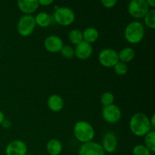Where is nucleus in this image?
<instances>
[{
    "label": "nucleus",
    "instance_id": "1",
    "mask_svg": "<svg viewBox=\"0 0 155 155\" xmlns=\"http://www.w3.org/2000/svg\"><path fill=\"white\" fill-rule=\"evenodd\" d=\"M129 125L133 135L138 137L145 136L147 133L152 130L149 117L143 113H136L133 114Z\"/></svg>",
    "mask_w": 155,
    "mask_h": 155
},
{
    "label": "nucleus",
    "instance_id": "2",
    "mask_svg": "<svg viewBox=\"0 0 155 155\" xmlns=\"http://www.w3.org/2000/svg\"><path fill=\"white\" fill-rule=\"evenodd\" d=\"M74 134L77 140L82 143L92 142L95 138V130L93 127L86 120H80L74 127Z\"/></svg>",
    "mask_w": 155,
    "mask_h": 155
},
{
    "label": "nucleus",
    "instance_id": "3",
    "mask_svg": "<svg viewBox=\"0 0 155 155\" xmlns=\"http://www.w3.org/2000/svg\"><path fill=\"white\" fill-rule=\"evenodd\" d=\"M145 36V27L143 24L137 21L129 23L124 30L126 40L131 44H138L143 39Z\"/></svg>",
    "mask_w": 155,
    "mask_h": 155
},
{
    "label": "nucleus",
    "instance_id": "4",
    "mask_svg": "<svg viewBox=\"0 0 155 155\" xmlns=\"http://www.w3.org/2000/svg\"><path fill=\"white\" fill-rule=\"evenodd\" d=\"M75 13L68 7H58L53 14V19L61 26L71 25L75 20Z\"/></svg>",
    "mask_w": 155,
    "mask_h": 155
},
{
    "label": "nucleus",
    "instance_id": "5",
    "mask_svg": "<svg viewBox=\"0 0 155 155\" xmlns=\"http://www.w3.org/2000/svg\"><path fill=\"white\" fill-rule=\"evenodd\" d=\"M34 16L30 15H24L20 18L17 24V30L21 36H28L33 33L36 27Z\"/></svg>",
    "mask_w": 155,
    "mask_h": 155
},
{
    "label": "nucleus",
    "instance_id": "6",
    "mask_svg": "<svg viewBox=\"0 0 155 155\" xmlns=\"http://www.w3.org/2000/svg\"><path fill=\"white\" fill-rule=\"evenodd\" d=\"M98 61L105 68H114L119 61L118 52L113 48H104L98 54Z\"/></svg>",
    "mask_w": 155,
    "mask_h": 155
},
{
    "label": "nucleus",
    "instance_id": "7",
    "mask_svg": "<svg viewBox=\"0 0 155 155\" xmlns=\"http://www.w3.org/2000/svg\"><path fill=\"white\" fill-rule=\"evenodd\" d=\"M149 10L146 0H133L129 3L128 12L135 18H144Z\"/></svg>",
    "mask_w": 155,
    "mask_h": 155
},
{
    "label": "nucleus",
    "instance_id": "8",
    "mask_svg": "<svg viewBox=\"0 0 155 155\" xmlns=\"http://www.w3.org/2000/svg\"><path fill=\"white\" fill-rule=\"evenodd\" d=\"M102 117L103 119L108 124H116L120 120L122 117V112L117 105L113 104L109 106L103 107Z\"/></svg>",
    "mask_w": 155,
    "mask_h": 155
},
{
    "label": "nucleus",
    "instance_id": "9",
    "mask_svg": "<svg viewBox=\"0 0 155 155\" xmlns=\"http://www.w3.org/2000/svg\"><path fill=\"white\" fill-rule=\"evenodd\" d=\"M79 155H105L101 144L92 141L83 143L78 151Z\"/></svg>",
    "mask_w": 155,
    "mask_h": 155
},
{
    "label": "nucleus",
    "instance_id": "10",
    "mask_svg": "<svg viewBox=\"0 0 155 155\" xmlns=\"http://www.w3.org/2000/svg\"><path fill=\"white\" fill-rule=\"evenodd\" d=\"M118 140L117 137L114 132L108 131L105 133L103 136L101 146L105 153L111 154L114 153L117 148Z\"/></svg>",
    "mask_w": 155,
    "mask_h": 155
},
{
    "label": "nucleus",
    "instance_id": "11",
    "mask_svg": "<svg viewBox=\"0 0 155 155\" xmlns=\"http://www.w3.org/2000/svg\"><path fill=\"white\" fill-rule=\"evenodd\" d=\"M27 145L21 140H14L9 142L5 148L6 155H25L27 154Z\"/></svg>",
    "mask_w": 155,
    "mask_h": 155
},
{
    "label": "nucleus",
    "instance_id": "12",
    "mask_svg": "<svg viewBox=\"0 0 155 155\" xmlns=\"http://www.w3.org/2000/svg\"><path fill=\"white\" fill-rule=\"evenodd\" d=\"M64 45L62 39L57 35H50L44 40V47L50 52H59Z\"/></svg>",
    "mask_w": 155,
    "mask_h": 155
},
{
    "label": "nucleus",
    "instance_id": "13",
    "mask_svg": "<svg viewBox=\"0 0 155 155\" xmlns=\"http://www.w3.org/2000/svg\"><path fill=\"white\" fill-rule=\"evenodd\" d=\"M93 53V48L92 44L83 41L76 45L74 48V55L80 60H86L92 56Z\"/></svg>",
    "mask_w": 155,
    "mask_h": 155
},
{
    "label": "nucleus",
    "instance_id": "14",
    "mask_svg": "<svg viewBox=\"0 0 155 155\" xmlns=\"http://www.w3.org/2000/svg\"><path fill=\"white\" fill-rule=\"evenodd\" d=\"M18 6L24 15H32L37 10L39 4L38 0H19L18 1Z\"/></svg>",
    "mask_w": 155,
    "mask_h": 155
},
{
    "label": "nucleus",
    "instance_id": "15",
    "mask_svg": "<svg viewBox=\"0 0 155 155\" xmlns=\"http://www.w3.org/2000/svg\"><path fill=\"white\" fill-rule=\"evenodd\" d=\"M47 105L51 111L59 112L64 107V101L61 95L53 94L48 97Z\"/></svg>",
    "mask_w": 155,
    "mask_h": 155
},
{
    "label": "nucleus",
    "instance_id": "16",
    "mask_svg": "<svg viewBox=\"0 0 155 155\" xmlns=\"http://www.w3.org/2000/svg\"><path fill=\"white\" fill-rule=\"evenodd\" d=\"M36 25L40 27H47L52 23V17L51 15L45 12H39L34 17Z\"/></svg>",
    "mask_w": 155,
    "mask_h": 155
},
{
    "label": "nucleus",
    "instance_id": "17",
    "mask_svg": "<svg viewBox=\"0 0 155 155\" xmlns=\"http://www.w3.org/2000/svg\"><path fill=\"white\" fill-rule=\"evenodd\" d=\"M63 149L62 143L56 139H50L46 145V150L50 155H59Z\"/></svg>",
    "mask_w": 155,
    "mask_h": 155
},
{
    "label": "nucleus",
    "instance_id": "18",
    "mask_svg": "<svg viewBox=\"0 0 155 155\" xmlns=\"http://www.w3.org/2000/svg\"><path fill=\"white\" fill-rule=\"evenodd\" d=\"M83 41L92 44L98 39V36H99V33L95 27H87L83 32Z\"/></svg>",
    "mask_w": 155,
    "mask_h": 155
},
{
    "label": "nucleus",
    "instance_id": "19",
    "mask_svg": "<svg viewBox=\"0 0 155 155\" xmlns=\"http://www.w3.org/2000/svg\"><path fill=\"white\" fill-rule=\"evenodd\" d=\"M135 55H136V52L131 47H126V48H122L118 53L119 61L125 64L133 61L135 58Z\"/></svg>",
    "mask_w": 155,
    "mask_h": 155
},
{
    "label": "nucleus",
    "instance_id": "20",
    "mask_svg": "<svg viewBox=\"0 0 155 155\" xmlns=\"http://www.w3.org/2000/svg\"><path fill=\"white\" fill-rule=\"evenodd\" d=\"M68 39L71 43L76 45H78L79 43L83 41V32L78 29H74L70 31L69 34H68Z\"/></svg>",
    "mask_w": 155,
    "mask_h": 155
},
{
    "label": "nucleus",
    "instance_id": "21",
    "mask_svg": "<svg viewBox=\"0 0 155 155\" xmlns=\"http://www.w3.org/2000/svg\"><path fill=\"white\" fill-rule=\"evenodd\" d=\"M145 146L149 149L151 152H155V132L151 130L145 136Z\"/></svg>",
    "mask_w": 155,
    "mask_h": 155
},
{
    "label": "nucleus",
    "instance_id": "22",
    "mask_svg": "<svg viewBox=\"0 0 155 155\" xmlns=\"http://www.w3.org/2000/svg\"><path fill=\"white\" fill-rule=\"evenodd\" d=\"M144 21L147 27L151 29L155 28V10L154 8L150 9L147 12V14L144 17Z\"/></svg>",
    "mask_w": 155,
    "mask_h": 155
},
{
    "label": "nucleus",
    "instance_id": "23",
    "mask_svg": "<svg viewBox=\"0 0 155 155\" xmlns=\"http://www.w3.org/2000/svg\"><path fill=\"white\" fill-rule=\"evenodd\" d=\"M100 101H101V104H102L103 107H106V106L113 104L114 101V95L113 93L110 92H104L101 95Z\"/></svg>",
    "mask_w": 155,
    "mask_h": 155
},
{
    "label": "nucleus",
    "instance_id": "24",
    "mask_svg": "<svg viewBox=\"0 0 155 155\" xmlns=\"http://www.w3.org/2000/svg\"><path fill=\"white\" fill-rule=\"evenodd\" d=\"M114 69L115 73L117 75H125L127 74V71H128V67H127V64L124 63V62L118 61L116 64L114 66Z\"/></svg>",
    "mask_w": 155,
    "mask_h": 155
},
{
    "label": "nucleus",
    "instance_id": "25",
    "mask_svg": "<svg viewBox=\"0 0 155 155\" xmlns=\"http://www.w3.org/2000/svg\"><path fill=\"white\" fill-rule=\"evenodd\" d=\"M133 155H151V152L143 145H137L133 148Z\"/></svg>",
    "mask_w": 155,
    "mask_h": 155
},
{
    "label": "nucleus",
    "instance_id": "26",
    "mask_svg": "<svg viewBox=\"0 0 155 155\" xmlns=\"http://www.w3.org/2000/svg\"><path fill=\"white\" fill-rule=\"evenodd\" d=\"M60 52L65 58H72L74 56V48H72L71 45H64Z\"/></svg>",
    "mask_w": 155,
    "mask_h": 155
},
{
    "label": "nucleus",
    "instance_id": "27",
    "mask_svg": "<svg viewBox=\"0 0 155 155\" xmlns=\"http://www.w3.org/2000/svg\"><path fill=\"white\" fill-rule=\"evenodd\" d=\"M101 3L103 5V6L107 8H110L116 5L117 3V0H101Z\"/></svg>",
    "mask_w": 155,
    "mask_h": 155
},
{
    "label": "nucleus",
    "instance_id": "28",
    "mask_svg": "<svg viewBox=\"0 0 155 155\" xmlns=\"http://www.w3.org/2000/svg\"><path fill=\"white\" fill-rule=\"evenodd\" d=\"M38 1L39 5L43 6H48L53 3V0H38Z\"/></svg>",
    "mask_w": 155,
    "mask_h": 155
},
{
    "label": "nucleus",
    "instance_id": "29",
    "mask_svg": "<svg viewBox=\"0 0 155 155\" xmlns=\"http://www.w3.org/2000/svg\"><path fill=\"white\" fill-rule=\"evenodd\" d=\"M1 125H2V127H4V128L8 129V128H9V127H11L12 124H11V121L10 120H8L5 119L4 121H3L2 124Z\"/></svg>",
    "mask_w": 155,
    "mask_h": 155
},
{
    "label": "nucleus",
    "instance_id": "30",
    "mask_svg": "<svg viewBox=\"0 0 155 155\" xmlns=\"http://www.w3.org/2000/svg\"><path fill=\"white\" fill-rule=\"evenodd\" d=\"M149 120H150V124H151V127H152V129H154L155 127V114H153L151 115V118H149Z\"/></svg>",
    "mask_w": 155,
    "mask_h": 155
},
{
    "label": "nucleus",
    "instance_id": "31",
    "mask_svg": "<svg viewBox=\"0 0 155 155\" xmlns=\"http://www.w3.org/2000/svg\"><path fill=\"white\" fill-rule=\"evenodd\" d=\"M147 4L148 5L149 7H152L154 8L155 7V1L154 0H146Z\"/></svg>",
    "mask_w": 155,
    "mask_h": 155
},
{
    "label": "nucleus",
    "instance_id": "32",
    "mask_svg": "<svg viewBox=\"0 0 155 155\" xmlns=\"http://www.w3.org/2000/svg\"><path fill=\"white\" fill-rule=\"evenodd\" d=\"M5 119V114L4 113H3L2 110H0V125H1L2 124V122L4 121V120Z\"/></svg>",
    "mask_w": 155,
    "mask_h": 155
},
{
    "label": "nucleus",
    "instance_id": "33",
    "mask_svg": "<svg viewBox=\"0 0 155 155\" xmlns=\"http://www.w3.org/2000/svg\"><path fill=\"white\" fill-rule=\"evenodd\" d=\"M25 155H33V154H25Z\"/></svg>",
    "mask_w": 155,
    "mask_h": 155
},
{
    "label": "nucleus",
    "instance_id": "34",
    "mask_svg": "<svg viewBox=\"0 0 155 155\" xmlns=\"http://www.w3.org/2000/svg\"><path fill=\"white\" fill-rule=\"evenodd\" d=\"M0 54H1V51H0Z\"/></svg>",
    "mask_w": 155,
    "mask_h": 155
}]
</instances>
